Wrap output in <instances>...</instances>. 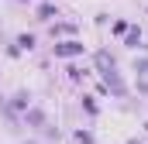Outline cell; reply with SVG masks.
Returning <instances> with one entry per match:
<instances>
[{
	"label": "cell",
	"mask_w": 148,
	"mask_h": 144,
	"mask_svg": "<svg viewBox=\"0 0 148 144\" xmlns=\"http://www.w3.org/2000/svg\"><path fill=\"white\" fill-rule=\"evenodd\" d=\"M97 65L103 69V79H107V86H110L114 93H124V82L117 79V72H114V62H110V58H107V55H103V52L97 55Z\"/></svg>",
	"instance_id": "6da1fadb"
},
{
	"label": "cell",
	"mask_w": 148,
	"mask_h": 144,
	"mask_svg": "<svg viewBox=\"0 0 148 144\" xmlns=\"http://www.w3.org/2000/svg\"><path fill=\"white\" fill-rule=\"evenodd\" d=\"M134 72H138V86H141V93H148V58H141V62L134 65Z\"/></svg>",
	"instance_id": "7a4b0ae2"
},
{
	"label": "cell",
	"mask_w": 148,
	"mask_h": 144,
	"mask_svg": "<svg viewBox=\"0 0 148 144\" xmlns=\"http://www.w3.org/2000/svg\"><path fill=\"white\" fill-rule=\"evenodd\" d=\"M76 52H79V45H76V41H66V45H59V48H55V55H76Z\"/></svg>",
	"instance_id": "3957f363"
}]
</instances>
